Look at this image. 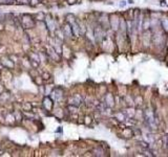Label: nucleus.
Listing matches in <instances>:
<instances>
[{"label":"nucleus","instance_id":"nucleus-1","mask_svg":"<svg viewBox=\"0 0 168 157\" xmlns=\"http://www.w3.org/2000/svg\"><path fill=\"white\" fill-rule=\"evenodd\" d=\"M144 117H145V120H146L147 125H149V126H151V127H153V128H155L157 123H155L153 111H151L150 109H147L144 112Z\"/></svg>","mask_w":168,"mask_h":157},{"label":"nucleus","instance_id":"nucleus-2","mask_svg":"<svg viewBox=\"0 0 168 157\" xmlns=\"http://www.w3.org/2000/svg\"><path fill=\"white\" fill-rule=\"evenodd\" d=\"M81 103H82V97L79 94H76V95L69 97V99H68V104L71 105V106H75V107H79L81 105Z\"/></svg>","mask_w":168,"mask_h":157},{"label":"nucleus","instance_id":"nucleus-3","mask_svg":"<svg viewBox=\"0 0 168 157\" xmlns=\"http://www.w3.org/2000/svg\"><path fill=\"white\" fill-rule=\"evenodd\" d=\"M50 97H52V101H56V102H59L62 99V97H63V91L61 89H55L54 91L52 92L50 94Z\"/></svg>","mask_w":168,"mask_h":157},{"label":"nucleus","instance_id":"nucleus-4","mask_svg":"<svg viewBox=\"0 0 168 157\" xmlns=\"http://www.w3.org/2000/svg\"><path fill=\"white\" fill-rule=\"evenodd\" d=\"M105 105L107 106L108 108L113 107V105H115V101H113V97L111 95L110 93H107L106 94V97H105Z\"/></svg>","mask_w":168,"mask_h":157},{"label":"nucleus","instance_id":"nucleus-5","mask_svg":"<svg viewBox=\"0 0 168 157\" xmlns=\"http://www.w3.org/2000/svg\"><path fill=\"white\" fill-rule=\"evenodd\" d=\"M43 106L46 110H52V99L50 97H45L44 101H43Z\"/></svg>","mask_w":168,"mask_h":157},{"label":"nucleus","instance_id":"nucleus-6","mask_svg":"<svg viewBox=\"0 0 168 157\" xmlns=\"http://www.w3.org/2000/svg\"><path fill=\"white\" fill-rule=\"evenodd\" d=\"M63 31H64V34H65L66 36H68V37H71L74 35L73 29H71V24H69V23H67L65 26H64Z\"/></svg>","mask_w":168,"mask_h":157},{"label":"nucleus","instance_id":"nucleus-7","mask_svg":"<svg viewBox=\"0 0 168 157\" xmlns=\"http://www.w3.org/2000/svg\"><path fill=\"white\" fill-rule=\"evenodd\" d=\"M46 23H47V26H48V28L50 31H54L55 29V23H54V20L50 19V17H47L46 18Z\"/></svg>","mask_w":168,"mask_h":157},{"label":"nucleus","instance_id":"nucleus-8","mask_svg":"<svg viewBox=\"0 0 168 157\" xmlns=\"http://www.w3.org/2000/svg\"><path fill=\"white\" fill-rule=\"evenodd\" d=\"M161 24H162L163 29L168 33V19H162V21H161Z\"/></svg>","mask_w":168,"mask_h":157},{"label":"nucleus","instance_id":"nucleus-9","mask_svg":"<svg viewBox=\"0 0 168 157\" xmlns=\"http://www.w3.org/2000/svg\"><path fill=\"white\" fill-rule=\"evenodd\" d=\"M101 35H102V33H101V27L100 26H98L97 28H96V31H94V36H96V38H99V37H101Z\"/></svg>","mask_w":168,"mask_h":157},{"label":"nucleus","instance_id":"nucleus-10","mask_svg":"<svg viewBox=\"0 0 168 157\" xmlns=\"http://www.w3.org/2000/svg\"><path fill=\"white\" fill-rule=\"evenodd\" d=\"M126 3L127 2H126L125 0H121L120 2H119V8H124V6L126 5Z\"/></svg>","mask_w":168,"mask_h":157},{"label":"nucleus","instance_id":"nucleus-11","mask_svg":"<svg viewBox=\"0 0 168 157\" xmlns=\"http://www.w3.org/2000/svg\"><path fill=\"white\" fill-rule=\"evenodd\" d=\"M117 118H119V120H123L124 119V115L121 113V114H118L117 115Z\"/></svg>","mask_w":168,"mask_h":157},{"label":"nucleus","instance_id":"nucleus-12","mask_svg":"<svg viewBox=\"0 0 168 157\" xmlns=\"http://www.w3.org/2000/svg\"><path fill=\"white\" fill-rule=\"evenodd\" d=\"M12 0H0V3H8L10 2Z\"/></svg>","mask_w":168,"mask_h":157},{"label":"nucleus","instance_id":"nucleus-13","mask_svg":"<svg viewBox=\"0 0 168 157\" xmlns=\"http://www.w3.org/2000/svg\"><path fill=\"white\" fill-rule=\"evenodd\" d=\"M127 2H128V3H134V0H128Z\"/></svg>","mask_w":168,"mask_h":157}]
</instances>
